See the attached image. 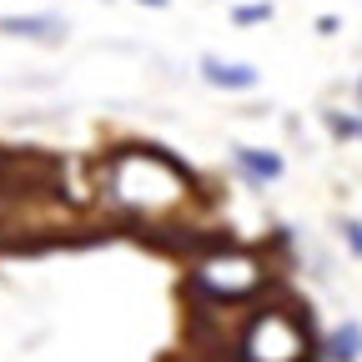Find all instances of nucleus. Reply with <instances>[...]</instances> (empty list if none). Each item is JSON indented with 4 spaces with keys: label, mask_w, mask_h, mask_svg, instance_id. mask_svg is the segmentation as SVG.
I'll return each mask as SVG.
<instances>
[{
    "label": "nucleus",
    "mask_w": 362,
    "mask_h": 362,
    "mask_svg": "<svg viewBox=\"0 0 362 362\" xmlns=\"http://www.w3.org/2000/svg\"><path fill=\"white\" fill-rule=\"evenodd\" d=\"M106 192L126 206V211H141V216H166L187 202L192 181L171 156L161 151H116L106 161Z\"/></svg>",
    "instance_id": "f257e3e1"
},
{
    "label": "nucleus",
    "mask_w": 362,
    "mask_h": 362,
    "mask_svg": "<svg viewBox=\"0 0 362 362\" xmlns=\"http://www.w3.org/2000/svg\"><path fill=\"white\" fill-rule=\"evenodd\" d=\"M307 337L287 312H262L242 332V362H302Z\"/></svg>",
    "instance_id": "f03ea898"
},
{
    "label": "nucleus",
    "mask_w": 362,
    "mask_h": 362,
    "mask_svg": "<svg viewBox=\"0 0 362 362\" xmlns=\"http://www.w3.org/2000/svg\"><path fill=\"white\" fill-rule=\"evenodd\" d=\"M192 282H197V292H206L216 302H237V297H247V292L262 287V267L247 252H216V257L197 262V277Z\"/></svg>",
    "instance_id": "7ed1b4c3"
},
{
    "label": "nucleus",
    "mask_w": 362,
    "mask_h": 362,
    "mask_svg": "<svg viewBox=\"0 0 362 362\" xmlns=\"http://www.w3.org/2000/svg\"><path fill=\"white\" fill-rule=\"evenodd\" d=\"M202 76L221 90H252L257 86V71L252 66H237V61H221V56H202Z\"/></svg>",
    "instance_id": "20e7f679"
},
{
    "label": "nucleus",
    "mask_w": 362,
    "mask_h": 362,
    "mask_svg": "<svg viewBox=\"0 0 362 362\" xmlns=\"http://www.w3.org/2000/svg\"><path fill=\"white\" fill-rule=\"evenodd\" d=\"M0 30L6 35H30V40H61L66 21L61 16H0Z\"/></svg>",
    "instance_id": "39448f33"
},
{
    "label": "nucleus",
    "mask_w": 362,
    "mask_h": 362,
    "mask_svg": "<svg viewBox=\"0 0 362 362\" xmlns=\"http://www.w3.org/2000/svg\"><path fill=\"white\" fill-rule=\"evenodd\" d=\"M232 156H237V166H242L252 181H277V176H282V156H272V151H262V146H237Z\"/></svg>",
    "instance_id": "423d86ee"
},
{
    "label": "nucleus",
    "mask_w": 362,
    "mask_h": 362,
    "mask_svg": "<svg viewBox=\"0 0 362 362\" xmlns=\"http://www.w3.org/2000/svg\"><path fill=\"white\" fill-rule=\"evenodd\" d=\"M327 357H332V362H357V357H362V322H342V327L327 337Z\"/></svg>",
    "instance_id": "0eeeda50"
},
{
    "label": "nucleus",
    "mask_w": 362,
    "mask_h": 362,
    "mask_svg": "<svg viewBox=\"0 0 362 362\" xmlns=\"http://www.w3.org/2000/svg\"><path fill=\"white\" fill-rule=\"evenodd\" d=\"M257 21H272V6H242L237 11V25H257Z\"/></svg>",
    "instance_id": "6e6552de"
},
{
    "label": "nucleus",
    "mask_w": 362,
    "mask_h": 362,
    "mask_svg": "<svg viewBox=\"0 0 362 362\" xmlns=\"http://www.w3.org/2000/svg\"><path fill=\"white\" fill-rule=\"evenodd\" d=\"M347 242H352V252H362V221H347Z\"/></svg>",
    "instance_id": "1a4fd4ad"
},
{
    "label": "nucleus",
    "mask_w": 362,
    "mask_h": 362,
    "mask_svg": "<svg viewBox=\"0 0 362 362\" xmlns=\"http://www.w3.org/2000/svg\"><path fill=\"white\" fill-rule=\"evenodd\" d=\"M141 6H166V0H141Z\"/></svg>",
    "instance_id": "9d476101"
},
{
    "label": "nucleus",
    "mask_w": 362,
    "mask_h": 362,
    "mask_svg": "<svg viewBox=\"0 0 362 362\" xmlns=\"http://www.w3.org/2000/svg\"><path fill=\"white\" fill-rule=\"evenodd\" d=\"M357 101H362V86H357ZM357 121H362V116H357Z\"/></svg>",
    "instance_id": "9b49d317"
}]
</instances>
